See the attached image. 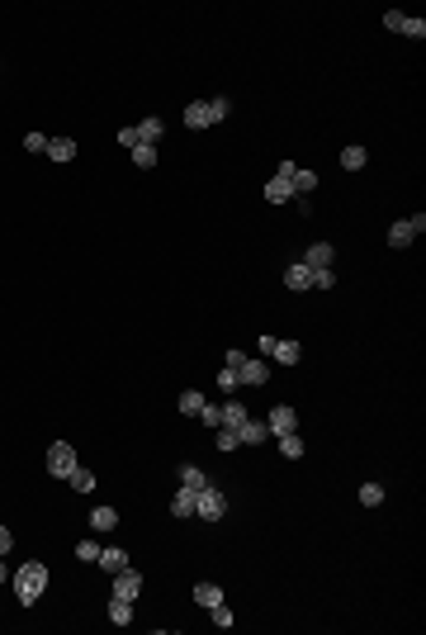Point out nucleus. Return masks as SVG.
<instances>
[{
	"mask_svg": "<svg viewBox=\"0 0 426 635\" xmlns=\"http://www.w3.org/2000/svg\"><path fill=\"white\" fill-rule=\"evenodd\" d=\"M43 588H48V564L28 559V564H19V569H15V597H19L24 607H33V602L43 597Z\"/></svg>",
	"mask_w": 426,
	"mask_h": 635,
	"instance_id": "obj_1",
	"label": "nucleus"
},
{
	"mask_svg": "<svg viewBox=\"0 0 426 635\" xmlns=\"http://www.w3.org/2000/svg\"><path fill=\"white\" fill-rule=\"evenodd\" d=\"M223 512H228V498H223V488L204 484V488L194 493V517H204V522H223Z\"/></svg>",
	"mask_w": 426,
	"mask_h": 635,
	"instance_id": "obj_2",
	"label": "nucleus"
},
{
	"mask_svg": "<svg viewBox=\"0 0 426 635\" xmlns=\"http://www.w3.org/2000/svg\"><path fill=\"white\" fill-rule=\"evenodd\" d=\"M422 233H426V213H417V218H398V223L389 228V247H412Z\"/></svg>",
	"mask_w": 426,
	"mask_h": 635,
	"instance_id": "obj_3",
	"label": "nucleus"
},
{
	"mask_svg": "<svg viewBox=\"0 0 426 635\" xmlns=\"http://www.w3.org/2000/svg\"><path fill=\"white\" fill-rule=\"evenodd\" d=\"M71 470H76V450L67 446V441H53V446H48V475L71 479Z\"/></svg>",
	"mask_w": 426,
	"mask_h": 635,
	"instance_id": "obj_4",
	"label": "nucleus"
},
{
	"mask_svg": "<svg viewBox=\"0 0 426 635\" xmlns=\"http://www.w3.org/2000/svg\"><path fill=\"white\" fill-rule=\"evenodd\" d=\"M137 593H142V574H137L133 564H128V569H119V574H114V597L137 602Z\"/></svg>",
	"mask_w": 426,
	"mask_h": 635,
	"instance_id": "obj_5",
	"label": "nucleus"
},
{
	"mask_svg": "<svg viewBox=\"0 0 426 635\" xmlns=\"http://www.w3.org/2000/svg\"><path fill=\"white\" fill-rule=\"evenodd\" d=\"M266 427H270V436H289V431H298V413H293L289 403H280V408H270Z\"/></svg>",
	"mask_w": 426,
	"mask_h": 635,
	"instance_id": "obj_6",
	"label": "nucleus"
},
{
	"mask_svg": "<svg viewBox=\"0 0 426 635\" xmlns=\"http://www.w3.org/2000/svg\"><path fill=\"white\" fill-rule=\"evenodd\" d=\"M185 129H213L209 100H189V105H185Z\"/></svg>",
	"mask_w": 426,
	"mask_h": 635,
	"instance_id": "obj_7",
	"label": "nucleus"
},
{
	"mask_svg": "<svg viewBox=\"0 0 426 635\" xmlns=\"http://www.w3.org/2000/svg\"><path fill=\"white\" fill-rule=\"evenodd\" d=\"M237 436H241V446H261L270 436V427H266V418H246V422L237 427Z\"/></svg>",
	"mask_w": 426,
	"mask_h": 635,
	"instance_id": "obj_8",
	"label": "nucleus"
},
{
	"mask_svg": "<svg viewBox=\"0 0 426 635\" xmlns=\"http://www.w3.org/2000/svg\"><path fill=\"white\" fill-rule=\"evenodd\" d=\"M246 418H251V413H246V403H241V398H228V403L218 408V427H241Z\"/></svg>",
	"mask_w": 426,
	"mask_h": 635,
	"instance_id": "obj_9",
	"label": "nucleus"
},
{
	"mask_svg": "<svg viewBox=\"0 0 426 635\" xmlns=\"http://www.w3.org/2000/svg\"><path fill=\"white\" fill-rule=\"evenodd\" d=\"M237 374H241V389H256V384H266V365H261V361H251V356L237 365Z\"/></svg>",
	"mask_w": 426,
	"mask_h": 635,
	"instance_id": "obj_10",
	"label": "nucleus"
},
{
	"mask_svg": "<svg viewBox=\"0 0 426 635\" xmlns=\"http://www.w3.org/2000/svg\"><path fill=\"white\" fill-rule=\"evenodd\" d=\"M95 564H100V569H105V574H119V569H128V555H123V550H119V545H100V559H95Z\"/></svg>",
	"mask_w": 426,
	"mask_h": 635,
	"instance_id": "obj_11",
	"label": "nucleus"
},
{
	"mask_svg": "<svg viewBox=\"0 0 426 635\" xmlns=\"http://www.w3.org/2000/svg\"><path fill=\"white\" fill-rule=\"evenodd\" d=\"M284 285H289V290H313V270L303 261H293L289 270H284Z\"/></svg>",
	"mask_w": 426,
	"mask_h": 635,
	"instance_id": "obj_12",
	"label": "nucleus"
},
{
	"mask_svg": "<svg viewBox=\"0 0 426 635\" xmlns=\"http://www.w3.org/2000/svg\"><path fill=\"white\" fill-rule=\"evenodd\" d=\"M308 270H322V265H332V242H313L308 247V256H303Z\"/></svg>",
	"mask_w": 426,
	"mask_h": 635,
	"instance_id": "obj_13",
	"label": "nucleus"
},
{
	"mask_svg": "<svg viewBox=\"0 0 426 635\" xmlns=\"http://www.w3.org/2000/svg\"><path fill=\"white\" fill-rule=\"evenodd\" d=\"M161 129H166V124H161L157 114H152V119H142V124H133V133H137V142H152V147H157V138H161Z\"/></svg>",
	"mask_w": 426,
	"mask_h": 635,
	"instance_id": "obj_14",
	"label": "nucleus"
},
{
	"mask_svg": "<svg viewBox=\"0 0 426 635\" xmlns=\"http://www.w3.org/2000/svg\"><path fill=\"white\" fill-rule=\"evenodd\" d=\"M109 621H114V626H133V602L109 597Z\"/></svg>",
	"mask_w": 426,
	"mask_h": 635,
	"instance_id": "obj_15",
	"label": "nucleus"
},
{
	"mask_svg": "<svg viewBox=\"0 0 426 635\" xmlns=\"http://www.w3.org/2000/svg\"><path fill=\"white\" fill-rule=\"evenodd\" d=\"M266 199H275V204H284V199H298V195H293V185H289V181H280V176H270V181H266Z\"/></svg>",
	"mask_w": 426,
	"mask_h": 635,
	"instance_id": "obj_16",
	"label": "nucleus"
},
{
	"mask_svg": "<svg viewBox=\"0 0 426 635\" xmlns=\"http://www.w3.org/2000/svg\"><path fill=\"white\" fill-rule=\"evenodd\" d=\"M194 602H199L204 611L218 607V602H223V588H218V583H199V588H194Z\"/></svg>",
	"mask_w": 426,
	"mask_h": 635,
	"instance_id": "obj_17",
	"label": "nucleus"
},
{
	"mask_svg": "<svg viewBox=\"0 0 426 635\" xmlns=\"http://www.w3.org/2000/svg\"><path fill=\"white\" fill-rule=\"evenodd\" d=\"M48 157L53 161H71L76 157V142H71V138H48Z\"/></svg>",
	"mask_w": 426,
	"mask_h": 635,
	"instance_id": "obj_18",
	"label": "nucleus"
},
{
	"mask_svg": "<svg viewBox=\"0 0 426 635\" xmlns=\"http://www.w3.org/2000/svg\"><path fill=\"white\" fill-rule=\"evenodd\" d=\"M275 361H280V365H298V361H303V346L298 342H275Z\"/></svg>",
	"mask_w": 426,
	"mask_h": 635,
	"instance_id": "obj_19",
	"label": "nucleus"
},
{
	"mask_svg": "<svg viewBox=\"0 0 426 635\" xmlns=\"http://www.w3.org/2000/svg\"><path fill=\"white\" fill-rule=\"evenodd\" d=\"M171 512H176V517H189V512H194V488H185V484H180V488H176V498H171Z\"/></svg>",
	"mask_w": 426,
	"mask_h": 635,
	"instance_id": "obj_20",
	"label": "nucleus"
},
{
	"mask_svg": "<svg viewBox=\"0 0 426 635\" xmlns=\"http://www.w3.org/2000/svg\"><path fill=\"white\" fill-rule=\"evenodd\" d=\"M313 190H318V176H313V171H303V166H298V171H293V195H298V199H308V195H313Z\"/></svg>",
	"mask_w": 426,
	"mask_h": 635,
	"instance_id": "obj_21",
	"label": "nucleus"
},
{
	"mask_svg": "<svg viewBox=\"0 0 426 635\" xmlns=\"http://www.w3.org/2000/svg\"><path fill=\"white\" fill-rule=\"evenodd\" d=\"M128 152H133V166H142V171L157 166V147H152V142H137V147H128Z\"/></svg>",
	"mask_w": 426,
	"mask_h": 635,
	"instance_id": "obj_22",
	"label": "nucleus"
},
{
	"mask_svg": "<svg viewBox=\"0 0 426 635\" xmlns=\"http://www.w3.org/2000/svg\"><path fill=\"white\" fill-rule=\"evenodd\" d=\"M90 527L95 531H114L119 527V512H114V507H95V512H90Z\"/></svg>",
	"mask_w": 426,
	"mask_h": 635,
	"instance_id": "obj_23",
	"label": "nucleus"
},
{
	"mask_svg": "<svg viewBox=\"0 0 426 635\" xmlns=\"http://www.w3.org/2000/svg\"><path fill=\"white\" fill-rule=\"evenodd\" d=\"M365 161H370L365 147H346V152H341V171H365Z\"/></svg>",
	"mask_w": 426,
	"mask_h": 635,
	"instance_id": "obj_24",
	"label": "nucleus"
},
{
	"mask_svg": "<svg viewBox=\"0 0 426 635\" xmlns=\"http://www.w3.org/2000/svg\"><path fill=\"white\" fill-rule=\"evenodd\" d=\"M213 441H218V450H223V455H232V450L241 446V436H237V427H218V436H213Z\"/></svg>",
	"mask_w": 426,
	"mask_h": 635,
	"instance_id": "obj_25",
	"label": "nucleus"
},
{
	"mask_svg": "<svg viewBox=\"0 0 426 635\" xmlns=\"http://www.w3.org/2000/svg\"><path fill=\"white\" fill-rule=\"evenodd\" d=\"M180 484H185V488H194V493H199V488H204V484H209V479H204V470H199V465H180Z\"/></svg>",
	"mask_w": 426,
	"mask_h": 635,
	"instance_id": "obj_26",
	"label": "nucleus"
},
{
	"mask_svg": "<svg viewBox=\"0 0 426 635\" xmlns=\"http://www.w3.org/2000/svg\"><path fill=\"white\" fill-rule=\"evenodd\" d=\"M199 408H204V394H194V389H185V394H180V413H194V418H199Z\"/></svg>",
	"mask_w": 426,
	"mask_h": 635,
	"instance_id": "obj_27",
	"label": "nucleus"
},
{
	"mask_svg": "<svg viewBox=\"0 0 426 635\" xmlns=\"http://www.w3.org/2000/svg\"><path fill=\"white\" fill-rule=\"evenodd\" d=\"M280 450H284L289 460H298V455H303V436H298V431H289V436H280Z\"/></svg>",
	"mask_w": 426,
	"mask_h": 635,
	"instance_id": "obj_28",
	"label": "nucleus"
},
{
	"mask_svg": "<svg viewBox=\"0 0 426 635\" xmlns=\"http://www.w3.org/2000/svg\"><path fill=\"white\" fill-rule=\"evenodd\" d=\"M71 488H76V493H90V488H95V475H90V470H71Z\"/></svg>",
	"mask_w": 426,
	"mask_h": 635,
	"instance_id": "obj_29",
	"label": "nucleus"
},
{
	"mask_svg": "<svg viewBox=\"0 0 426 635\" xmlns=\"http://www.w3.org/2000/svg\"><path fill=\"white\" fill-rule=\"evenodd\" d=\"M218 389H223V394H232V389H241V374L223 365V370H218Z\"/></svg>",
	"mask_w": 426,
	"mask_h": 635,
	"instance_id": "obj_30",
	"label": "nucleus"
},
{
	"mask_svg": "<svg viewBox=\"0 0 426 635\" xmlns=\"http://www.w3.org/2000/svg\"><path fill=\"white\" fill-rule=\"evenodd\" d=\"M209 621H213V626H223V631H228V626H232V607H228V602H218V607H209Z\"/></svg>",
	"mask_w": 426,
	"mask_h": 635,
	"instance_id": "obj_31",
	"label": "nucleus"
},
{
	"mask_svg": "<svg viewBox=\"0 0 426 635\" xmlns=\"http://www.w3.org/2000/svg\"><path fill=\"white\" fill-rule=\"evenodd\" d=\"M398 33H407V38H426V19H412V15H402V28Z\"/></svg>",
	"mask_w": 426,
	"mask_h": 635,
	"instance_id": "obj_32",
	"label": "nucleus"
},
{
	"mask_svg": "<svg viewBox=\"0 0 426 635\" xmlns=\"http://www.w3.org/2000/svg\"><path fill=\"white\" fill-rule=\"evenodd\" d=\"M332 285H336V270H332V265L313 270V290H332Z\"/></svg>",
	"mask_w": 426,
	"mask_h": 635,
	"instance_id": "obj_33",
	"label": "nucleus"
},
{
	"mask_svg": "<svg viewBox=\"0 0 426 635\" xmlns=\"http://www.w3.org/2000/svg\"><path fill=\"white\" fill-rule=\"evenodd\" d=\"M360 503H365V507H379V503H384V488H379V484H365V488H360Z\"/></svg>",
	"mask_w": 426,
	"mask_h": 635,
	"instance_id": "obj_34",
	"label": "nucleus"
},
{
	"mask_svg": "<svg viewBox=\"0 0 426 635\" xmlns=\"http://www.w3.org/2000/svg\"><path fill=\"white\" fill-rule=\"evenodd\" d=\"M76 559L95 564V559H100V545H95V541H80V545H76Z\"/></svg>",
	"mask_w": 426,
	"mask_h": 635,
	"instance_id": "obj_35",
	"label": "nucleus"
},
{
	"mask_svg": "<svg viewBox=\"0 0 426 635\" xmlns=\"http://www.w3.org/2000/svg\"><path fill=\"white\" fill-rule=\"evenodd\" d=\"M209 109H213V124H223V119H228V109H232V105H228V100L218 95V100H209Z\"/></svg>",
	"mask_w": 426,
	"mask_h": 635,
	"instance_id": "obj_36",
	"label": "nucleus"
},
{
	"mask_svg": "<svg viewBox=\"0 0 426 635\" xmlns=\"http://www.w3.org/2000/svg\"><path fill=\"white\" fill-rule=\"evenodd\" d=\"M199 422H204V427H218V403H204V408H199Z\"/></svg>",
	"mask_w": 426,
	"mask_h": 635,
	"instance_id": "obj_37",
	"label": "nucleus"
},
{
	"mask_svg": "<svg viewBox=\"0 0 426 635\" xmlns=\"http://www.w3.org/2000/svg\"><path fill=\"white\" fill-rule=\"evenodd\" d=\"M24 147H28V152H48V138H43V133H28Z\"/></svg>",
	"mask_w": 426,
	"mask_h": 635,
	"instance_id": "obj_38",
	"label": "nucleus"
},
{
	"mask_svg": "<svg viewBox=\"0 0 426 635\" xmlns=\"http://www.w3.org/2000/svg\"><path fill=\"white\" fill-rule=\"evenodd\" d=\"M384 28H393V33H398V28H402V10H389V15H384Z\"/></svg>",
	"mask_w": 426,
	"mask_h": 635,
	"instance_id": "obj_39",
	"label": "nucleus"
},
{
	"mask_svg": "<svg viewBox=\"0 0 426 635\" xmlns=\"http://www.w3.org/2000/svg\"><path fill=\"white\" fill-rule=\"evenodd\" d=\"M10 545H15V536H10V527H0V555H5Z\"/></svg>",
	"mask_w": 426,
	"mask_h": 635,
	"instance_id": "obj_40",
	"label": "nucleus"
},
{
	"mask_svg": "<svg viewBox=\"0 0 426 635\" xmlns=\"http://www.w3.org/2000/svg\"><path fill=\"white\" fill-rule=\"evenodd\" d=\"M5 579H10V569H5V555H0V583H5Z\"/></svg>",
	"mask_w": 426,
	"mask_h": 635,
	"instance_id": "obj_41",
	"label": "nucleus"
}]
</instances>
